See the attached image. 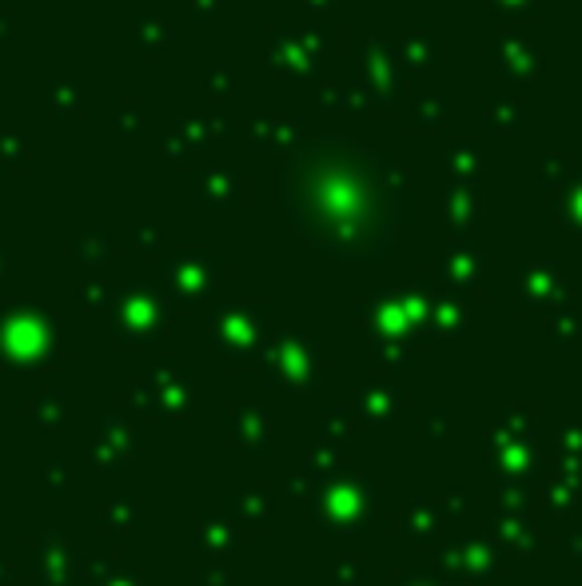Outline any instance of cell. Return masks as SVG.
<instances>
[{
	"mask_svg": "<svg viewBox=\"0 0 582 586\" xmlns=\"http://www.w3.org/2000/svg\"><path fill=\"white\" fill-rule=\"evenodd\" d=\"M311 519L331 535H355L367 527L371 515V483L347 467H335L307 491Z\"/></svg>",
	"mask_w": 582,
	"mask_h": 586,
	"instance_id": "6da1fadb",
	"label": "cell"
},
{
	"mask_svg": "<svg viewBox=\"0 0 582 586\" xmlns=\"http://www.w3.org/2000/svg\"><path fill=\"white\" fill-rule=\"evenodd\" d=\"M48 319L40 311H8L0 319V355L4 363L12 367H24V363H44L52 355L48 347Z\"/></svg>",
	"mask_w": 582,
	"mask_h": 586,
	"instance_id": "7a4b0ae2",
	"label": "cell"
},
{
	"mask_svg": "<svg viewBox=\"0 0 582 586\" xmlns=\"http://www.w3.org/2000/svg\"><path fill=\"white\" fill-rule=\"evenodd\" d=\"M76 551L60 531H44L36 539V579L40 586H72L76 575Z\"/></svg>",
	"mask_w": 582,
	"mask_h": 586,
	"instance_id": "3957f363",
	"label": "cell"
},
{
	"mask_svg": "<svg viewBox=\"0 0 582 586\" xmlns=\"http://www.w3.org/2000/svg\"><path fill=\"white\" fill-rule=\"evenodd\" d=\"M315 367H319V355L307 343H295V339L280 343L272 355V383L288 391H307L315 383Z\"/></svg>",
	"mask_w": 582,
	"mask_h": 586,
	"instance_id": "277c9868",
	"label": "cell"
},
{
	"mask_svg": "<svg viewBox=\"0 0 582 586\" xmlns=\"http://www.w3.org/2000/svg\"><path fill=\"white\" fill-rule=\"evenodd\" d=\"M172 367H164V375H152L148 387L156 395V415L160 419H184L192 411V383L184 375H168Z\"/></svg>",
	"mask_w": 582,
	"mask_h": 586,
	"instance_id": "5b68a950",
	"label": "cell"
},
{
	"mask_svg": "<svg viewBox=\"0 0 582 586\" xmlns=\"http://www.w3.org/2000/svg\"><path fill=\"white\" fill-rule=\"evenodd\" d=\"M192 543H196L204 555H212V559H228V555L240 551V531H236L232 519L204 515V519L196 523V531H192Z\"/></svg>",
	"mask_w": 582,
	"mask_h": 586,
	"instance_id": "8992f818",
	"label": "cell"
},
{
	"mask_svg": "<svg viewBox=\"0 0 582 586\" xmlns=\"http://www.w3.org/2000/svg\"><path fill=\"white\" fill-rule=\"evenodd\" d=\"M228 435H232V443L240 447V451H248V455H264L268 451V415L264 411H256V407H240V411H232V419H228Z\"/></svg>",
	"mask_w": 582,
	"mask_h": 586,
	"instance_id": "52a82bcc",
	"label": "cell"
},
{
	"mask_svg": "<svg viewBox=\"0 0 582 586\" xmlns=\"http://www.w3.org/2000/svg\"><path fill=\"white\" fill-rule=\"evenodd\" d=\"M399 391L391 387V383H367L363 391H359V415L367 419V423H387L395 411H399Z\"/></svg>",
	"mask_w": 582,
	"mask_h": 586,
	"instance_id": "ba28073f",
	"label": "cell"
},
{
	"mask_svg": "<svg viewBox=\"0 0 582 586\" xmlns=\"http://www.w3.org/2000/svg\"><path fill=\"white\" fill-rule=\"evenodd\" d=\"M232 507H236V515L244 523H268V515H272V491H268V483H260V479L244 483Z\"/></svg>",
	"mask_w": 582,
	"mask_h": 586,
	"instance_id": "9c48e42d",
	"label": "cell"
},
{
	"mask_svg": "<svg viewBox=\"0 0 582 586\" xmlns=\"http://www.w3.org/2000/svg\"><path fill=\"white\" fill-rule=\"evenodd\" d=\"M100 523L104 531H116V535H132L140 527V507L128 499V495H116L100 507Z\"/></svg>",
	"mask_w": 582,
	"mask_h": 586,
	"instance_id": "30bf717a",
	"label": "cell"
},
{
	"mask_svg": "<svg viewBox=\"0 0 582 586\" xmlns=\"http://www.w3.org/2000/svg\"><path fill=\"white\" fill-rule=\"evenodd\" d=\"M28 415H32V423H36L40 431L60 427V419H64V391H56V387L36 391L32 403H28Z\"/></svg>",
	"mask_w": 582,
	"mask_h": 586,
	"instance_id": "8fae6325",
	"label": "cell"
},
{
	"mask_svg": "<svg viewBox=\"0 0 582 586\" xmlns=\"http://www.w3.org/2000/svg\"><path fill=\"white\" fill-rule=\"evenodd\" d=\"M435 523H439V511H435L431 503H415L411 511L399 515V531H403L407 539H415V543H427V539L435 535Z\"/></svg>",
	"mask_w": 582,
	"mask_h": 586,
	"instance_id": "7c38bea8",
	"label": "cell"
},
{
	"mask_svg": "<svg viewBox=\"0 0 582 586\" xmlns=\"http://www.w3.org/2000/svg\"><path fill=\"white\" fill-rule=\"evenodd\" d=\"M100 435H104L112 447H120L128 459H136V431H132V423H128L124 415H104Z\"/></svg>",
	"mask_w": 582,
	"mask_h": 586,
	"instance_id": "4fadbf2b",
	"label": "cell"
},
{
	"mask_svg": "<svg viewBox=\"0 0 582 586\" xmlns=\"http://www.w3.org/2000/svg\"><path fill=\"white\" fill-rule=\"evenodd\" d=\"M88 463H92V467H100L104 475H116V471H120L124 463H132V459H128L120 447H112V443L100 435V439H92V443H88Z\"/></svg>",
	"mask_w": 582,
	"mask_h": 586,
	"instance_id": "5bb4252c",
	"label": "cell"
},
{
	"mask_svg": "<svg viewBox=\"0 0 582 586\" xmlns=\"http://www.w3.org/2000/svg\"><path fill=\"white\" fill-rule=\"evenodd\" d=\"M351 431V415L343 411V407H327L323 415H319V435L323 439H343Z\"/></svg>",
	"mask_w": 582,
	"mask_h": 586,
	"instance_id": "9a60e30c",
	"label": "cell"
},
{
	"mask_svg": "<svg viewBox=\"0 0 582 586\" xmlns=\"http://www.w3.org/2000/svg\"><path fill=\"white\" fill-rule=\"evenodd\" d=\"M44 491H48V495L68 491V471H64V463H48V467H44Z\"/></svg>",
	"mask_w": 582,
	"mask_h": 586,
	"instance_id": "2e32d148",
	"label": "cell"
},
{
	"mask_svg": "<svg viewBox=\"0 0 582 586\" xmlns=\"http://www.w3.org/2000/svg\"><path fill=\"white\" fill-rule=\"evenodd\" d=\"M331 586H359V567H355V559H339Z\"/></svg>",
	"mask_w": 582,
	"mask_h": 586,
	"instance_id": "e0dca14e",
	"label": "cell"
},
{
	"mask_svg": "<svg viewBox=\"0 0 582 586\" xmlns=\"http://www.w3.org/2000/svg\"><path fill=\"white\" fill-rule=\"evenodd\" d=\"M92 586H144V583H140L132 571H120V567H116V571H108L104 579H96Z\"/></svg>",
	"mask_w": 582,
	"mask_h": 586,
	"instance_id": "ac0fdd59",
	"label": "cell"
},
{
	"mask_svg": "<svg viewBox=\"0 0 582 586\" xmlns=\"http://www.w3.org/2000/svg\"><path fill=\"white\" fill-rule=\"evenodd\" d=\"M192 586H228V575H220V571H200Z\"/></svg>",
	"mask_w": 582,
	"mask_h": 586,
	"instance_id": "d6986e66",
	"label": "cell"
},
{
	"mask_svg": "<svg viewBox=\"0 0 582 586\" xmlns=\"http://www.w3.org/2000/svg\"><path fill=\"white\" fill-rule=\"evenodd\" d=\"M8 579H12V567H8V559H0V586H8Z\"/></svg>",
	"mask_w": 582,
	"mask_h": 586,
	"instance_id": "ffe728a7",
	"label": "cell"
},
{
	"mask_svg": "<svg viewBox=\"0 0 582 586\" xmlns=\"http://www.w3.org/2000/svg\"><path fill=\"white\" fill-rule=\"evenodd\" d=\"M399 586H435V583H427V579H403Z\"/></svg>",
	"mask_w": 582,
	"mask_h": 586,
	"instance_id": "44dd1931",
	"label": "cell"
}]
</instances>
